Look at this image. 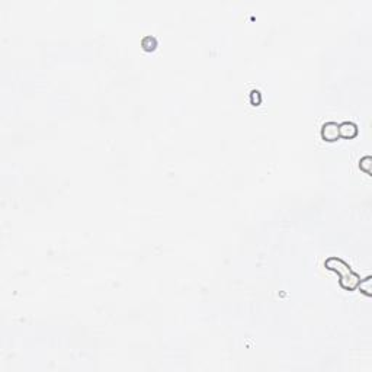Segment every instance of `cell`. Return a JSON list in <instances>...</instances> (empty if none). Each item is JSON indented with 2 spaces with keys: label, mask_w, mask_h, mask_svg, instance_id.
<instances>
[{
  "label": "cell",
  "mask_w": 372,
  "mask_h": 372,
  "mask_svg": "<svg viewBox=\"0 0 372 372\" xmlns=\"http://www.w3.org/2000/svg\"><path fill=\"white\" fill-rule=\"evenodd\" d=\"M324 266L327 269H330V270H334L339 275V282H340L342 288H345L348 291H353V289L358 288V284L361 281V276L343 259L331 256V258L326 259Z\"/></svg>",
  "instance_id": "1"
},
{
  "label": "cell",
  "mask_w": 372,
  "mask_h": 372,
  "mask_svg": "<svg viewBox=\"0 0 372 372\" xmlns=\"http://www.w3.org/2000/svg\"><path fill=\"white\" fill-rule=\"evenodd\" d=\"M321 138L324 141H337L339 140V124L334 121H328L326 124H323L321 127Z\"/></svg>",
  "instance_id": "2"
},
{
  "label": "cell",
  "mask_w": 372,
  "mask_h": 372,
  "mask_svg": "<svg viewBox=\"0 0 372 372\" xmlns=\"http://www.w3.org/2000/svg\"><path fill=\"white\" fill-rule=\"evenodd\" d=\"M358 125L352 121H343L342 124H339V137L345 138V140H352L358 135Z\"/></svg>",
  "instance_id": "3"
},
{
  "label": "cell",
  "mask_w": 372,
  "mask_h": 372,
  "mask_svg": "<svg viewBox=\"0 0 372 372\" xmlns=\"http://www.w3.org/2000/svg\"><path fill=\"white\" fill-rule=\"evenodd\" d=\"M371 276H367L365 279H361L359 284H358V288L365 294V295H371L372 289H371Z\"/></svg>",
  "instance_id": "4"
},
{
  "label": "cell",
  "mask_w": 372,
  "mask_h": 372,
  "mask_svg": "<svg viewBox=\"0 0 372 372\" xmlns=\"http://www.w3.org/2000/svg\"><path fill=\"white\" fill-rule=\"evenodd\" d=\"M371 164H372V157L371 156H365L361 159L359 161V167L361 170H364L367 175H371Z\"/></svg>",
  "instance_id": "5"
}]
</instances>
